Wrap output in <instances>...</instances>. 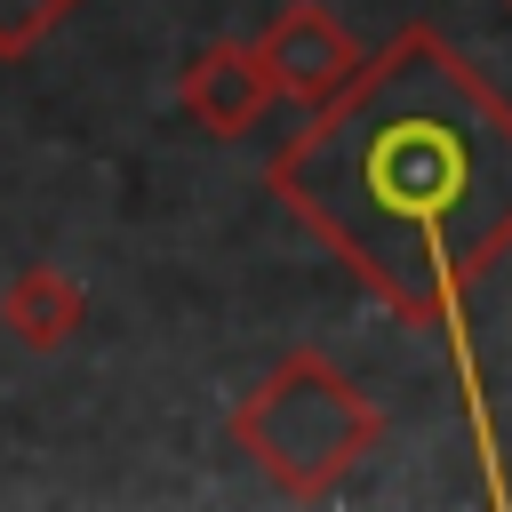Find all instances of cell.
I'll return each instance as SVG.
<instances>
[{
	"mask_svg": "<svg viewBox=\"0 0 512 512\" xmlns=\"http://www.w3.org/2000/svg\"><path fill=\"white\" fill-rule=\"evenodd\" d=\"M272 200L408 328L464 352V296L512 248V104L440 24H400L264 168Z\"/></svg>",
	"mask_w": 512,
	"mask_h": 512,
	"instance_id": "obj_1",
	"label": "cell"
},
{
	"mask_svg": "<svg viewBox=\"0 0 512 512\" xmlns=\"http://www.w3.org/2000/svg\"><path fill=\"white\" fill-rule=\"evenodd\" d=\"M224 432L264 472V488H280L288 504H320V496H336L384 448V408L328 352L296 344L288 360H272L232 400V424Z\"/></svg>",
	"mask_w": 512,
	"mask_h": 512,
	"instance_id": "obj_2",
	"label": "cell"
},
{
	"mask_svg": "<svg viewBox=\"0 0 512 512\" xmlns=\"http://www.w3.org/2000/svg\"><path fill=\"white\" fill-rule=\"evenodd\" d=\"M176 96H184V112H192L208 136H248V128L264 120V104H272V80H264V64H256L248 40H208V48L176 72Z\"/></svg>",
	"mask_w": 512,
	"mask_h": 512,
	"instance_id": "obj_4",
	"label": "cell"
},
{
	"mask_svg": "<svg viewBox=\"0 0 512 512\" xmlns=\"http://www.w3.org/2000/svg\"><path fill=\"white\" fill-rule=\"evenodd\" d=\"M0 328L16 352H64L80 328H88V288L64 272V264H16L8 288H0Z\"/></svg>",
	"mask_w": 512,
	"mask_h": 512,
	"instance_id": "obj_5",
	"label": "cell"
},
{
	"mask_svg": "<svg viewBox=\"0 0 512 512\" xmlns=\"http://www.w3.org/2000/svg\"><path fill=\"white\" fill-rule=\"evenodd\" d=\"M72 8L80 0H0V64H24L48 32L72 24Z\"/></svg>",
	"mask_w": 512,
	"mask_h": 512,
	"instance_id": "obj_6",
	"label": "cell"
},
{
	"mask_svg": "<svg viewBox=\"0 0 512 512\" xmlns=\"http://www.w3.org/2000/svg\"><path fill=\"white\" fill-rule=\"evenodd\" d=\"M256 48V64H264V80H272V96H288V104H328L352 72H360V48H352V32L336 24V8H320V0H288V8H272V24L248 40Z\"/></svg>",
	"mask_w": 512,
	"mask_h": 512,
	"instance_id": "obj_3",
	"label": "cell"
},
{
	"mask_svg": "<svg viewBox=\"0 0 512 512\" xmlns=\"http://www.w3.org/2000/svg\"><path fill=\"white\" fill-rule=\"evenodd\" d=\"M504 8H512V0H504Z\"/></svg>",
	"mask_w": 512,
	"mask_h": 512,
	"instance_id": "obj_7",
	"label": "cell"
}]
</instances>
